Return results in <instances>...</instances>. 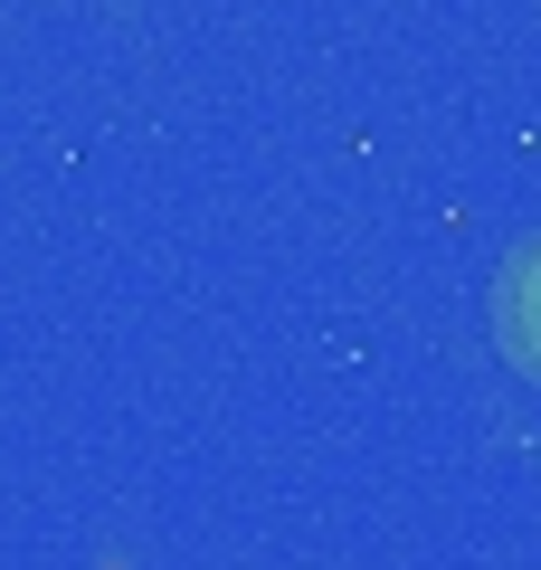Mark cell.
Returning <instances> with one entry per match:
<instances>
[{"instance_id":"1","label":"cell","mask_w":541,"mask_h":570,"mask_svg":"<svg viewBox=\"0 0 541 570\" xmlns=\"http://www.w3.org/2000/svg\"><path fill=\"white\" fill-rule=\"evenodd\" d=\"M494 343H503V362H513L522 381H541V228L494 276Z\"/></svg>"}]
</instances>
